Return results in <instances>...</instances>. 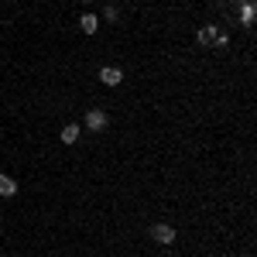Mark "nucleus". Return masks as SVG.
<instances>
[{
	"instance_id": "1",
	"label": "nucleus",
	"mask_w": 257,
	"mask_h": 257,
	"mask_svg": "<svg viewBox=\"0 0 257 257\" xmlns=\"http://www.w3.org/2000/svg\"><path fill=\"white\" fill-rule=\"evenodd\" d=\"M151 240H155V243H165V247L175 243V226H168V223H155V226H151Z\"/></svg>"
},
{
	"instance_id": "2",
	"label": "nucleus",
	"mask_w": 257,
	"mask_h": 257,
	"mask_svg": "<svg viewBox=\"0 0 257 257\" xmlns=\"http://www.w3.org/2000/svg\"><path fill=\"white\" fill-rule=\"evenodd\" d=\"M120 79H123V72H120L117 65H103L99 69V82L103 86H120Z\"/></svg>"
},
{
	"instance_id": "3",
	"label": "nucleus",
	"mask_w": 257,
	"mask_h": 257,
	"mask_svg": "<svg viewBox=\"0 0 257 257\" xmlns=\"http://www.w3.org/2000/svg\"><path fill=\"white\" fill-rule=\"evenodd\" d=\"M106 123H110V120H106L103 110H89V113H86V127H89V131H106Z\"/></svg>"
},
{
	"instance_id": "4",
	"label": "nucleus",
	"mask_w": 257,
	"mask_h": 257,
	"mask_svg": "<svg viewBox=\"0 0 257 257\" xmlns=\"http://www.w3.org/2000/svg\"><path fill=\"white\" fill-rule=\"evenodd\" d=\"M219 31L213 28V24H206V28H199V45H216Z\"/></svg>"
},
{
	"instance_id": "5",
	"label": "nucleus",
	"mask_w": 257,
	"mask_h": 257,
	"mask_svg": "<svg viewBox=\"0 0 257 257\" xmlns=\"http://www.w3.org/2000/svg\"><path fill=\"white\" fill-rule=\"evenodd\" d=\"M79 28L86 31V35H96V28H99V18H96V14H82V18H79Z\"/></svg>"
},
{
	"instance_id": "6",
	"label": "nucleus",
	"mask_w": 257,
	"mask_h": 257,
	"mask_svg": "<svg viewBox=\"0 0 257 257\" xmlns=\"http://www.w3.org/2000/svg\"><path fill=\"white\" fill-rule=\"evenodd\" d=\"M62 141H65V144H76V141H79V127H76V123H65V127H62Z\"/></svg>"
},
{
	"instance_id": "7",
	"label": "nucleus",
	"mask_w": 257,
	"mask_h": 257,
	"mask_svg": "<svg viewBox=\"0 0 257 257\" xmlns=\"http://www.w3.org/2000/svg\"><path fill=\"white\" fill-rule=\"evenodd\" d=\"M14 192H18V182L7 178V175H0V196H14Z\"/></svg>"
},
{
	"instance_id": "8",
	"label": "nucleus",
	"mask_w": 257,
	"mask_h": 257,
	"mask_svg": "<svg viewBox=\"0 0 257 257\" xmlns=\"http://www.w3.org/2000/svg\"><path fill=\"white\" fill-rule=\"evenodd\" d=\"M240 24H243V28L254 24V4H243V11H240Z\"/></svg>"
}]
</instances>
